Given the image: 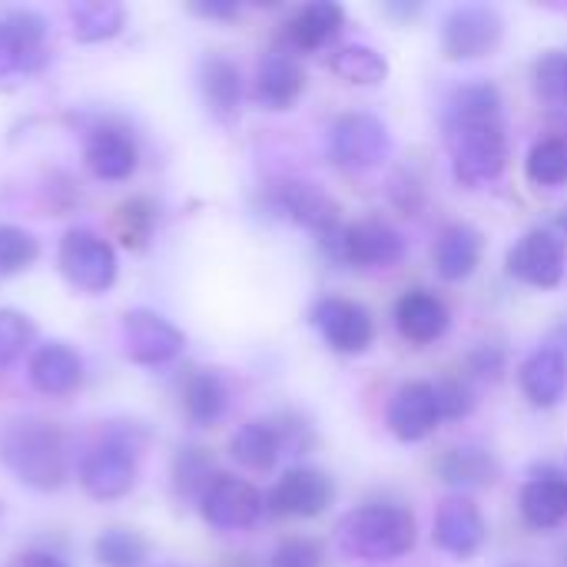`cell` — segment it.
Listing matches in <instances>:
<instances>
[{"instance_id": "d590c367", "label": "cell", "mask_w": 567, "mask_h": 567, "mask_svg": "<svg viewBox=\"0 0 567 567\" xmlns=\"http://www.w3.org/2000/svg\"><path fill=\"white\" fill-rule=\"evenodd\" d=\"M535 93L548 103H567V50H548L535 60Z\"/></svg>"}, {"instance_id": "8fae6325", "label": "cell", "mask_w": 567, "mask_h": 567, "mask_svg": "<svg viewBox=\"0 0 567 567\" xmlns=\"http://www.w3.org/2000/svg\"><path fill=\"white\" fill-rule=\"evenodd\" d=\"M186 349V336L166 316L153 309H130L123 316V352L143 369H163Z\"/></svg>"}, {"instance_id": "ab89813d", "label": "cell", "mask_w": 567, "mask_h": 567, "mask_svg": "<svg viewBox=\"0 0 567 567\" xmlns=\"http://www.w3.org/2000/svg\"><path fill=\"white\" fill-rule=\"evenodd\" d=\"M465 369H468V375H475V379H482V382H498L502 372L508 369V352H505L502 346H495V342H478V346L468 352Z\"/></svg>"}, {"instance_id": "bcb514c9", "label": "cell", "mask_w": 567, "mask_h": 567, "mask_svg": "<svg viewBox=\"0 0 567 567\" xmlns=\"http://www.w3.org/2000/svg\"><path fill=\"white\" fill-rule=\"evenodd\" d=\"M555 349H561V352L567 355V319L558 326V329H555Z\"/></svg>"}, {"instance_id": "83f0119b", "label": "cell", "mask_w": 567, "mask_h": 567, "mask_svg": "<svg viewBox=\"0 0 567 567\" xmlns=\"http://www.w3.org/2000/svg\"><path fill=\"white\" fill-rule=\"evenodd\" d=\"M229 455L236 458V465H243L249 472L276 468V462L286 455L276 422L272 419H252V422L239 425L236 435L229 439Z\"/></svg>"}, {"instance_id": "9a60e30c", "label": "cell", "mask_w": 567, "mask_h": 567, "mask_svg": "<svg viewBox=\"0 0 567 567\" xmlns=\"http://www.w3.org/2000/svg\"><path fill=\"white\" fill-rule=\"evenodd\" d=\"M432 542L449 558L468 561L485 548L488 522H485L482 508L475 502H468L465 495L445 498L435 512V522H432Z\"/></svg>"}, {"instance_id": "836d02e7", "label": "cell", "mask_w": 567, "mask_h": 567, "mask_svg": "<svg viewBox=\"0 0 567 567\" xmlns=\"http://www.w3.org/2000/svg\"><path fill=\"white\" fill-rule=\"evenodd\" d=\"M40 256V243L30 229L0 226V279L30 269Z\"/></svg>"}, {"instance_id": "74e56055", "label": "cell", "mask_w": 567, "mask_h": 567, "mask_svg": "<svg viewBox=\"0 0 567 567\" xmlns=\"http://www.w3.org/2000/svg\"><path fill=\"white\" fill-rule=\"evenodd\" d=\"M156 229V206L143 196L126 199L120 206V233L130 246H143Z\"/></svg>"}, {"instance_id": "e575fe53", "label": "cell", "mask_w": 567, "mask_h": 567, "mask_svg": "<svg viewBox=\"0 0 567 567\" xmlns=\"http://www.w3.org/2000/svg\"><path fill=\"white\" fill-rule=\"evenodd\" d=\"M33 346V322L17 309H0V372Z\"/></svg>"}, {"instance_id": "9c48e42d", "label": "cell", "mask_w": 567, "mask_h": 567, "mask_svg": "<svg viewBox=\"0 0 567 567\" xmlns=\"http://www.w3.org/2000/svg\"><path fill=\"white\" fill-rule=\"evenodd\" d=\"M505 37V20L488 3L452 7L442 20V50L449 60H478L498 50Z\"/></svg>"}, {"instance_id": "681fc988", "label": "cell", "mask_w": 567, "mask_h": 567, "mask_svg": "<svg viewBox=\"0 0 567 567\" xmlns=\"http://www.w3.org/2000/svg\"><path fill=\"white\" fill-rule=\"evenodd\" d=\"M561 226H565V229H567V213H565V216H561Z\"/></svg>"}, {"instance_id": "ba28073f", "label": "cell", "mask_w": 567, "mask_h": 567, "mask_svg": "<svg viewBox=\"0 0 567 567\" xmlns=\"http://www.w3.org/2000/svg\"><path fill=\"white\" fill-rule=\"evenodd\" d=\"M405 256H409V243H405L402 229H395L389 219L365 216V219L342 226L336 266L349 262L359 269H392Z\"/></svg>"}, {"instance_id": "7a4b0ae2", "label": "cell", "mask_w": 567, "mask_h": 567, "mask_svg": "<svg viewBox=\"0 0 567 567\" xmlns=\"http://www.w3.org/2000/svg\"><path fill=\"white\" fill-rule=\"evenodd\" d=\"M0 465L33 492H56L70 478V449L56 425L13 419L0 429Z\"/></svg>"}, {"instance_id": "f1b7e54d", "label": "cell", "mask_w": 567, "mask_h": 567, "mask_svg": "<svg viewBox=\"0 0 567 567\" xmlns=\"http://www.w3.org/2000/svg\"><path fill=\"white\" fill-rule=\"evenodd\" d=\"M70 27H73V37L80 43H100V40H110L123 30V7L113 3V0H76L70 3Z\"/></svg>"}, {"instance_id": "7bdbcfd3", "label": "cell", "mask_w": 567, "mask_h": 567, "mask_svg": "<svg viewBox=\"0 0 567 567\" xmlns=\"http://www.w3.org/2000/svg\"><path fill=\"white\" fill-rule=\"evenodd\" d=\"M193 10L209 20H233L239 13V3L236 0H196Z\"/></svg>"}, {"instance_id": "e0dca14e", "label": "cell", "mask_w": 567, "mask_h": 567, "mask_svg": "<svg viewBox=\"0 0 567 567\" xmlns=\"http://www.w3.org/2000/svg\"><path fill=\"white\" fill-rule=\"evenodd\" d=\"M389 432L399 442H422L429 439L439 422H442V405H439V389L432 382H405L395 389L385 409Z\"/></svg>"}, {"instance_id": "6da1fadb", "label": "cell", "mask_w": 567, "mask_h": 567, "mask_svg": "<svg viewBox=\"0 0 567 567\" xmlns=\"http://www.w3.org/2000/svg\"><path fill=\"white\" fill-rule=\"evenodd\" d=\"M442 130L452 153V173L462 186L478 189L505 173L512 143L505 100L492 80H472L452 90L442 110Z\"/></svg>"}, {"instance_id": "44dd1931", "label": "cell", "mask_w": 567, "mask_h": 567, "mask_svg": "<svg viewBox=\"0 0 567 567\" xmlns=\"http://www.w3.org/2000/svg\"><path fill=\"white\" fill-rule=\"evenodd\" d=\"M306 90V73L302 63L289 50H269L259 66H256V83L252 96L266 110H289Z\"/></svg>"}, {"instance_id": "4dcf8cb0", "label": "cell", "mask_w": 567, "mask_h": 567, "mask_svg": "<svg viewBox=\"0 0 567 567\" xmlns=\"http://www.w3.org/2000/svg\"><path fill=\"white\" fill-rule=\"evenodd\" d=\"M216 482L213 455L203 445H183L173 458V492L183 502H199L203 492Z\"/></svg>"}, {"instance_id": "603a6c76", "label": "cell", "mask_w": 567, "mask_h": 567, "mask_svg": "<svg viewBox=\"0 0 567 567\" xmlns=\"http://www.w3.org/2000/svg\"><path fill=\"white\" fill-rule=\"evenodd\" d=\"M346 27V10L336 0H312L282 23V43L296 53H316Z\"/></svg>"}, {"instance_id": "4fadbf2b", "label": "cell", "mask_w": 567, "mask_h": 567, "mask_svg": "<svg viewBox=\"0 0 567 567\" xmlns=\"http://www.w3.org/2000/svg\"><path fill=\"white\" fill-rule=\"evenodd\" d=\"M266 512V498L256 485L236 475H216V482L199 498V515L216 532H246Z\"/></svg>"}, {"instance_id": "5b68a950", "label": "cell", "mask_w": 567, "mask_h": 567, "mask_svg": "<svg viewBox=\"0 0 567 567\" xmlns=\"http://www.w3.org/2000/svg\"><path fill=\"white\" fill-rule=\"evenodd\" d=\"M269 209L276 216L309 229L316 236V243L322 246L326 259L336 262L342 216H339L336 199L326 189H319L316 183H306V179H282L269 189Z\"/></svg>"}, {"instance_id": "ac0fdd59", "label": "cell", "mask_w": 567, "mask_h": 567, "mask_svg": "<svg viewBox=\"0 0 567 567\" xmlns=\"http://www.w3.org/2000/svg\"><path fill=\"white\" fill-rule=\"evenodd\" d=\"M518 508L528 528L535 532H555L567 522V475L542 465L532 472V478L522 485Z\"/></svg>"}, {"instance_id": "d6986e66", "label": "cell", "mask_w": 567, "mask_h": 567, "mask_svg": "<svg viewBox=\"0 0 567 567\" xmlns=\"http://www.w3.org/2000/svg\"><path fill=\"white\" fill-rule=\"evenodd\" d=\"M395 329L405 342L412 346H432L439 342L449 326H452V312L445 306L442 296H435L432 289H405L395 299Z\"/></svg>"}, {"instance_id": "30bf717a", "label": "cell", "mask_w": 567, "mask_h": 567, "mask_svg": "<svg viewBox=\"0 0 567 567\" xmlns=\"http://www.w3.org/2000/svg\"><path fill=\"white\" fill-rule=\"evenodd\" d=\"M309 322L319 329L326 346L339 355H362L375 342L372 312L346 296H322L309 309Z\"/></svg>"}, {"instance_id": "52a82bcc", "label": "cell", "mask_w": 567, "mask_h": 567, "mask_svg": "<svg viewBox=\"0 0 567 567\" xmlns=\"http://www.w3.org/2000/svg\"><path fill=\"white\" fill-rule=\"evenodd\" d=\"M60 272L66 276V282L86 296H100L116 282L120 272V259L116 249L93 229H66V236L60 239V252H56Z\"/></svg>"}, {"instance_id": "5bb4252c", "label": "cell", "mask_w": 567, "mask_h": 567, "mask_svg": "<svg viewBox=\"0 0 567 567\" xmlns=\"http://www.w3.org/2000/svg\"><path fill=\"white\" fill-rule=\"evenodd\" d=\"M336 498V482L312 465H296L279 475L266 495V508L276 518H319Z\"/></svg>"}, {"instance_id": "f6af8a7d", "label": "cell", "mask_w": 567, "mask_h": 567, "mask_svg": "<svg viewBox=\"0 0 567 567\" xmlns=\"http://www.w3.org/2000/svg\"><path fill=\"white\" fill-rule=\"evenodd\" d=\"M223 567H259V561L252 555H233V558L223 561Z\"/></svg>"}, {"instance_id": "7402d4cb", "label": "cell", "mask_w": 567, "mask_h": 567, "mask_svg": "<svg viewBox=\"0 0 567 567\" xmlns=\"http://www.w3.org/2000/svg\"><path fill=\"white\" fill-rule=\"evenodd\" d=\"M435 475L455 492H478V488H488L498 482L502 462L492 449L468 442V445L445 449L435 462Z\"/></svg>"}, {"instance_id": "ffe728a7", "label": "cell", "mask_w": 567, "mask_h": 567, "mask_svg": "<svg viewBox=\"0 0 567 567\" xmlns=\"http://www.w3.org/2000/svg\"><path fill=\"white\" fill-rule=\"evenodd\" d=\"M30 385L47 399H66L83 385V359L66 342H43L27 362Z\"/></svg>"}, {"instance_id": "4316f807", "label": "cell", "mask_w": 567, "mask_h": 567, "mask_svg": "<svg viewBox=\"0 0 567 567\" xmlns=\"http://www.w3.org/2000/svg\"><path fill=\"white\" fill-rule=\"evenodd\" d=\"M229 382L216 369H196L183 385V409L196 429H213L229 412Z\"/></svg>"}, {"instance_id": "f35d334b", "label": "cell", "mask_w": 567, "mask_h": 567, "mask_svg": "<svg viewBox=\"0 0 567 567\" xmlns=\"http://www.w3.org/2000/svg\"><path fill=\"white\" fill-rule=\"evenodd\" d=\"M326 551L316 538H286L276 545V551L269 555V567H322Z\"/></svg>"}, {"instance_id": "7c38bea8", "label": "cell", "mask_w": 567, "mask_h": 567, "mask_svg": "<svg viewBox=\"0 0 567 567\" xmlns=\"http://www.w3.org/2000/svg\"><path fill=\"white\" fill-rule=\"evenodd\" d=\"M508 272L532 289H555L565 279L567 246L555 229H528L505 256Z\"/></svg>"}, {"instance_id": "f546056e", "label": "cell", "mask_w": 567, "mask_h": 567, "mask_svg": "<svg viewBox=\"0 0 567 567\" xmlns=\"http://www.w3.org/2000/svg\"><path fill=\"white\" fill-rule=\"evenodd\" d=\"M332 73L342 76L346 83H359V86H375L389 76V60L369 47V43H346L332 53L329 60Z\"/></svg>"}, {"instance_id": "ee69618b", "label": "cell", "mask_w": 567, "mask_h": 567, "mask_svg": "<svg viewBox=\"0 0 567 567\" xmlns=\"http://www.w3.org/2000/svg\"><path fill=\"white\" fill-rule=\"evenodd\" d=\"M7 567H70V561L56 551H23Z\"/></svg>"}, {"instance_id": "8992f818", "label": "cell", "mask_w": 567, "mask_h": 567, "mask_svg": "<svg viewBox=\"0 0 567 567\" xmlns=\"http://www.w3.org/2000/svg\"><path fill=\"white\" fill-rule=\"evenodd\" d=\"M326 146H329V159L339 169L365 173L389 159L392 133L382 116H375L369 110H349L329 126Z\"/></svg>"}, {"instance_id": "7dc6e473", "label": "cell", "mask_w": 567, "mask_h": 567, "mask_svg": "<svg viewBox=\"0 0 567 567\" xmlns=\"http://www.w3.org/2000/svg\"><path fill=\"white\" fill-rule=\"evenodd\" d=\"M561 567H567V545L561 548Z\"/></svg>"}, {"instance_id": "277c9868", "label": "cell", "mask_w": 567, "mask_h": 567, "mask_svg": "<svg viewBox=\"0 0 567 567\" xmlns=\"http://www.w3.org/2000/svg\"><path fill=\"white\" fill-rule=\"evenodd\" d=\"M143 432L136 425L110 429L80 462V485L96 502H120L136 488Z\"/></svg>"}, {"instance_id": "1f68e13d", "label": "cell", "mask_w": 567, "mask_h": 567, "mask_svg": "<svg viewBox=\"0 0 567 567\" xmlns=\"http://www.w3.org/2000/svg\"><path fill=\"white\" fill-rule=\"evenodd\" d=\"M525 173L542 189H558L567 183V136H542L528 156Z\"/></svg>"}, {"instance_id": "d4e9b609", "label": "cell", "mask_w": 567, "mask_h": 567, "mask_svg": "<svg viewBox=\"0 0 567 567\" xmlns=\"http://www.w3.org/2000/svg\"><path fill=\"white\" fill-rule=\"evenodd\" d=\"M482 252L485 236L472 223H449L432 246V262L445 282H465L482 266Z\"/></svg>"}, {"instance_id": "c3c4849f", "label": "cell", "mask_w": 567, "mask_h": 567, "mask_svg": "<svg viewBox=\"0 0 567 567\" xmlns=\"http://www.w3.org/2000/svg\"><path fill=\"white\" fill-rule=\"evenodd\" d=\"M505 567H535V565H528V561H515V565H505Z\"/></svg>"}, {"instance_id": "cb8c5ba5", "label": "cell", "mask_w": 567, "mask_h": 567, "mask_svg": "<svg viewBox=\"0 0 567 567\" xmlns=\"http://www.w3.org/2000/svg\"><path fill=\"white\" fill-rule=\"evenodd\" d=\"M518 385L535 409L561 405L567 395V355L555 346L535 349L518 369Z\"/></svg>"}, {"instance_id": "b9f144b4", "label": "cell", "mask_w": 567, "mask_h": 567, "mask_svg": "<svg viewBox=\"0 0 567 567\" xmlns=\"http://www.w3.org/2000/svg\"><path fill=\"white\" fill-rule=\"evenodd\" d=\"M272 422H276L279 439H282V449H286L289 455H306V449H312L316 432H312L309 422H302V419L292 415V412H282V415H276Z\"/></svg>"}, {"instance_id": "2e32d148", "label": "cell", "mask_w": 567, "mask_h": 567, "mask_svg": "<svg viewBox=\"0 0 567 567\" xmlns=\"http://www.w3.org/2000/svg\"><path fill=\"white\" fill-rule=\"evenodd\" d=\"M83 159L86 169L103 179V183H123L136 173L140 166V146L133 140V133L120 123H96L86 130V143H83Z\"/></svg>"}, {"instance_id": "d6a6232c", "label": "cell", "mask_w": 567, "mask_h": 567, "mask_svg": "<svg viewBox=\"0 0 567 567\" xmlns=\"http://www.w3.org/2000/svg\"><path fill=\"white\" fill-rule=\"evenodd\" d=\"M100 567H143L150 558V542L130 528H110L93 545Z\"/></svg>"}, {"instance_id": "3957f363", "label": "cell", "mask_w": 567, "mask_h": 567, "mask_svg": "<svg viewBox=\"0 0 567 567\" xmlns=\"http://www.w3.org/2000/svg\"><path fill=\"white\" fill-rule=\"evenodd\" d=\"M415 515L395 502H369L339 522V548L355 561H399L415 548Z\"/></svg>"}, {"instance_id": "f907efd6", "label": "cell", "mask_w": 567, "mask_h": 567, "mask_svg": "<svg viewBox=\"0 0 567 567\" xmlns=\"http://www.w3.org/2000/svg\"><path fill=\"white\" fill-rule=\"evenodd\" d=\"M0 515H3V505H0Z\"/></svg>"}, {"instance_id": "8d00e7d4", "label": "cell", "mask_w": 567, "mask_h": 567, "mask_svg": "<svg viewBox=\"0 0 567 567\" xmlns=\"http://www.w3.org/2000/svg\"><path fill=\"white\" fill-rule=\"evenodd\" d=\"M43 60H47L43 53H33V50L20 40V33H17L7 20H0V80H7V76H13V73L37 70Z\"/></svg>"}, {"instance_id": "484cf974", "label": "cell", "mask_w": 567, "mask_h": 567, "mask_svg": "<svg viewBox=\"0 0 567 567\" xmlns=\"http://www.w3.org/2000/svg\"><path fill=\"white\" fill-rule=\"evenodd\" d=\"M196 83L203 93V103L213 116L233 120L243 106V70L226 53H206L196 66Z\"/></svg>"}, {"instance_id": "60d3db41", "label": "cell", "mask_w": 567, "mask_h": 567, "mask_svg": "<svg viewBox=\"0 0 567 567\" xmlns=\"http://www.w3.org/2000/svg\"><path fill=\"white\" fill-rule=\"evenodd\" d=\"M435 389H439L442 419H465V415H472V409H475V389L465 379H445Z\"/></svg>"}]
</instances>
